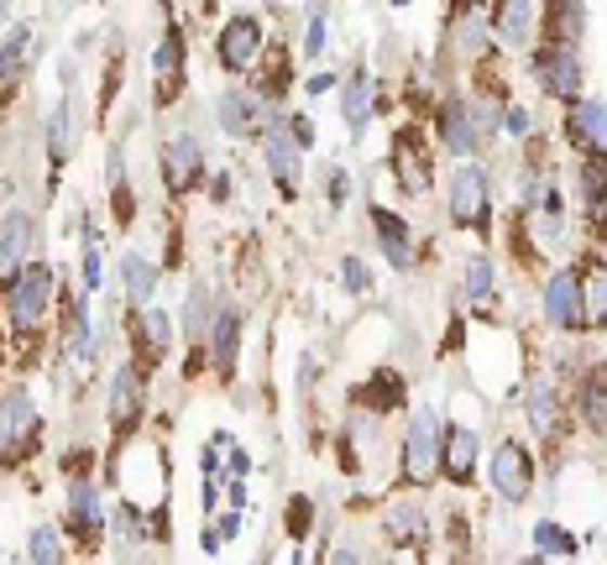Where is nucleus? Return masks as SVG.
Returning <instances> with one entry per match:
<instances>
[{
    "instance_id": "864d4df0",
    "label": "nucleus",
    "mask_w": 607,
    "mask_h": 565,
    "mask_svg": "<svg viewBox=\"0 0 607 565\" xmlns=\"http://www.w3.org/2000/svg\"><path fill=\"white\" fill-rule=\"evenodd\" d=\"M0 5H5V0H0Z\"/></svg>"
},
{
    "instance_id": "cd10ccee",
    "label": "nucleus",
    "mask_w": 607,
    "mask_h": 565,
    "mask_svg": "<svg viewBox=\"0 0 607 565\" xmlns=\"http://www.w3.org/2000/svg\"><path fill=\"white\" fill-rule=\"evenodd\" d=\"M121 283H126L131 309L152 304V294H157V268H152V257H142V252H126V257H121Z\"/></svg>"
},
{
    "instance_id": "423d86ee",
    "label": "nucleus",
    "mask_w": 607,
    "mask_h": 565,
    "mask_svg": "<svg viewBox=\"0 0 607 565\" xmlns=\"http://www.w3.org/2000/svg\"><path fill=\"white\" fill-rule=\"evenodd\" d=\"M534 79H540V90H545L550 100H560V105L581 100L586 74H581L577 48H571V42H545V48L534 53Z\"/></svg>"
},
{
    "instance_id": "9b49d317",
    "label": "nucleus",
    "mask_w": 607,
    "mask_h": 565,
    "mask_svg": "<svg viewBox=\"0 0 607 565\" xmlns=\"http://www.w3.org/2000/svg\"><path fill=\"white\" fill-rule=\"evenodd\" d=\"M581 215H586V231L597 241H607V152H581Z\"/></svg>"
},
{
    "instance_id": "2eb2a0df",
    "label": "nucleus",
    "mask_w": 607,
    "mask_h": 565,
    "mask_svg": "<svg viewBox=\"0 0 607 565\" xmlns=\"http://www.w3.org/2000/svg\"><path fill=\"white\" fill-rule=\"evenodd\" d=\"M262 157H268V168H273L277 194H283V200H299V142H294L288 126H268V131H262Z\"/></svg>"
},
{
    "instance_id": "6e6552de",
    "label": "nucleus",
    "mask_w": 607,
    "mask_h": 565,
    "mask_svg": "<svg viewBox=\"0 0 607 565\" xmlns=\"http://www.w3.org/2000/svg\"><path fill=\"white\" fill-rule=\"evenodd\" d=\"M487 220H492L487 174L477 163H461L451 174V226H461V231H487Z\"/></svg>"
},
{
    "instance_id": "4468645a",
    "label": "nucleus",
    "mask_w": 607,
    "mask_h": 565,
    "mask_svg": "<svg viewBox=\"0 0 607 565\" xmlns=\"http://www.w3.org/2000/svg\"><path fill=\"white\" fill-rule=\"evenodd\" d=\"M163 179H168L173 194H189V189H199V183L210 179V174H205V152H199L194 137H183L179 131V137L163 147Z\"/></svg>"
},
{
    "instance_id": "2f4dec72",
    "label": "nucleus",
    "mask_w": 607,
    "mask_h": 565,
    "mask_svg": "<svg viewBox=\"0 0 607 565\" xmlns=\"http://www.w3.org/2000/svg\"><path fill=\"white\" fill-rule=\"evenodd\" d=\"M534 544H540V561H571V555L581 550L577 539L566 535L555 518H540V524H534Z\"/></svg>"
},
{
    "instance_id": "72a5a7b5",
    "label": "nucleus",
    "mask_w": 607,
    "mask_h": 565,
    "mask_svg": "<svg viewBox=\"0 0 607 565\" xmlns=\"http://www.w3.org/2000/svg\"><path fill=\"white\" fill-rule=\"evenodd\" d=\"M27 561H37V565L63 561V539H59V529H53V524H37V529H31V539H27Z\"/></svg>"
},
{
    "instance_id": "c03bdc74",
    "label": "nucleus",
    "mask_w": 607,
    "mask_h": 565,
    "mask_svg": "<svg viewBox=\"0 0 607 565\" xmlns=\"http://www.w3.org/2000/svg\"><path fill=\"white\" fill-rule=\"evenodd\" d=\"M346 194H351V174H346V168H331V205L340 209L346 205Z\"/></svg>"
},
{
    "instance_id": "7ed1b4c3",
    "label": "nucleus",
    "mask_w": 607,
    "mask_h": 565,
    "mask_svg": "<svg viewBox=\"0 0 607 565\" xmlns=\"http://www.w3.org/2000/svg\"><path fill=\"white\" fill-rule=\"evenodd\" d=\"M37 429H42V419H37V403H31L27 387L0 393V466L27 461L31 446H37Z\"/></svg>"
},
{
    "instance_id": "393cba45",
    "label": "nucleus",
    "mask_w": 607,
    "mask_h": 565,
    "mask_svg": "<svg viewBox=\"0 0 607 565\" xmlns=\"http://www.w3.org/2000/svg\"><path fill=\"white\" fill-rule=\"evenodd\" d=\"M492 31L508 48H524L534 37V0H492Z\"/></svg>"
},
{
    "instance_id": "603ef678",
    "label": "nucleus",
    "mask_w": 607,
    "mask_h": 565,
    "mask_svg": "<svg viewBox=\"0 0 607 565\" xmlns=\"http://www.w3.org/2000/svg\"><path fill=\"white\" fill-rule=\"evenodd\" d=\"M393 5H409V0H393Z\"/></svg>"
},
{
    "instance_id": "dca6fc26",
    "label": "nucleus",
    "mask_w": 607,
    "mask_h": 565,
    "mask_svg": "<svg viewBox=\"0 0 607 565\" xmlns=\"http://www.w3.org/2000/svg\"><path fill=\"white\" fill-rule=\"evenodd\" d=\"M31 236H37V226H31L27 209H11V215H0V288H5L16 272L27 268Z\"/></svg>"
},
{
    "instance_id": "a19ab883",
    "label": "nucleus",
    "mask_w": 607,
    "mask_h": 565,
    "mask_svg": "<svg viewBox=\"0 0 607 565\" xmlns=\"http://www.w3.org/2000/svg\"><path fill=\"white\" fill-rule=\"evenodd\" d=\"M340 283H346L351 294H366V288H372V272H366L362 257H346V262H340Z\"/></svg>"
},
{
    "instance_id": "412c9836",
    "label": "nucleus",
    "mask_w": 607,
    "mask_h": 565,
    "mask_svg": "<svg viewBox=\"0 0 607 565\" xmlns=\"http://www.w3.org/2000/svg\"><path fill=\"white\" fill-rule=\"evenodd\" d=\"M372 236H377V246L388 252V262H393L398 272L414 268V236H409V220L403 215H393V209H372Z\"/></svg>"
},
{
    "instance_id": "b1692460",
    "label": "nucleus",
    "mask_w": 607,
    "mask_h": 565,
    "mask_svg": "<svg viewBox=\"0 0 607 565\" xmlns=\"http://www.w3.org/2000/svg\"><path fill=\"white\" fill-rule=\"evenodd\" d=\"M137 346H142V372L147 367H157V361L168 357V346H173V325H168V314L163 309H152V304H142L137 309Z\"/></svg>"
},
{
    "instance_id": "e433bc0d",
    "label": "nucleus",
    "mask_w": 607,
    "mask_h": 565,
    "mask_svg": "<svg viewBox=\"0 0 607 565\" xmlns=\"http://www.w3.org/2000/svg\"><path fill=\"white\" fill-rule=\"evenodd\" d=\"M283 524H288V539H299V544H304V539H309V529H314V503H309V498H294Z\"/></svg>"
},
{
    "instance_id": "09e8293b",
    "label": "nucleus",
    "mask_w": 607,
    "mask_h": 565,
    "mask_svg": "<svg viewBox=\"0 0 607 565\" xmlns=\"http://www.w3.org/2000/svg\"><path fill=\"white\" fill-rule=\"evenodd\" d=\"M335 85V74H314V79H309V85H304V94H325Z\"/></svg>"
},
{
    "instance_id": "c9c22d12",
    "label": "nucleus",
    "mask_w": 607,
    "mask_h": 565,
    "mask_svg": "<svg viewBox=\"0 0 607 565\" xmlns=\"http://www.w3.org/2000/svg\"><path fill=\"white\" fill-rule=\"evenodd\" d=\"M68 147H74V137H68V100H63L53 111V120H48V157H53V168L68 157Z\"/></svg>"
},
{
    "instance_id": "aec40b11",
    "label": "nucleus",
    "mask_w": 607,
    "mask_h": 565,
    "mask_svg": "<svg viewBox=\"0 0 607 565\" xmlns=\"http://www.w3.org/2000/svg\"><path fill=\"white\" fill-rule=\"evenodd\" d=\"M215 120H220L225 137L251 142V137L262 131V100H257V94H242V90L220 94V100H215Z\"/></svg>"
},
{
    "instance_id": "473e14b6",
    "label": "nucleus",
    "mask_w": 607,
    "mask_h": 565,
    "mask_svg": "<svg viewBox=\"0 0 607 565\" xmlns=\"http://www.w3.org/2000/svg\"><path fill=\"white\" fill-rule=\"evenodd\" d=\"M372 387H377V393H362V403L372 409V414H383V409L403 403V377H398V372H377V377H372Z\"/></svg>"
},
{
    "instance_id": "8fccbe9b",
    "label": "nucleus",
    "mask_w": 607,
    "mask_h": 565,
    "mask_svg": "<svg viewBox=\"0 0 607 565\" xmlns=\"http://www.w3.org/2000/svg\"><path fill=\"white\" fill-rule=\"evenodd\" d=\"M236 529H242V518H236V513H225V518H220V539H231Z\"/></svg>"
},
{
    "instance_id": "4be33fe9",
    "label": "nucleus",
    "mask_w": 607,
    "mask_h": 565,
    "mask_svg": "<svg viewBox=\"0 0 607 565\" xmlns=\"http://www.w3.org/2000/svg\"><path fill=\"white\" fill-rule=\"evenodd\" d=\"M383 539H388L393 550H425L429 544V513L419 503L388 508V518H383Z\"/></svg>"
},
{
    "instance_id": "de8ad7c7",
    "label": "nucleus",
    "mask_w": 607,
    "mask_h": 565,
    "mask_svg": "<svg viewBox=\"0 0 607 565\" xmlns=\"http://www.w3.org/2000/svg\"><path fill=\"white\" fill-rule=\"evenodd\" d=\"M246 472H251V455L231 446V476H246Z\"/></svg>"
},
{
    "instance_id": "f704fd0d",
    "label": "nucleus",
    "mask_w": 607,
    "mask_h": 565,
    "mask_svg": "<svg viewBox=\"0 0 607 565\" xmlns=\"http://www.w3.org/2000/svg\"><path fill=\"white\" fill-rule=\"evenodd\" d=\"M27 42H31V27H11V37L0 42V79H11L27 63Z\"/></svg>"
},
{
    "instance_id": "7c9ffc66",
    "label": "nucleus",
    "mask_w": 607,
    "mask_h": 565,
    "mask_svg": "<svg viewBox=\"0 0 607 565\" xmlns=\"http://www.w3.org/2000/svg\"><path fill=\"white\" fill-rule=\"evenodd\" d=\"M577 403H581V419H586L592 429H607V367L603 372H592V377L581 383Z\"/></svg>"
},
{
    "instance_id": "20e7f679",
    "label": "nucleus",
    "mask_w": 607,
    "mask_h": 565,
    "mask_svg": "<svg viewBox=\"0 0 607 565\" xmlns=\"http://www.w3.org/2000/svg\"><path fill=\"white\" fill-rule=\"evenodd\" d=\"M388 168H393L398 189L409 194V200H419L429 194V183H435V157H429V142L419 126H403L393 137V147H388Z\"/></svg>"
},
{
    "instance_id": "9d476101",
    "label": "nucleus",
    "mask_w": 607,
    "mask_h": 565,
    "mask_svg": "<svg viewBox=\"0 0 607 565\" xmlns=\"http://www.w3.org/2000/svg\"><path fill=\"white\" fill-rule=\"evenodd\" d=\"M492 492L503 498V503H524L529 498V487H534V455L529 446H518V440H503V446L492 450Z\"/></svg>"
},
{
    "instance_id": "0eeeda50",
    "label": "nucleus",
    "mask_w": 607,
    "mask_h": 565,
    "mask_svg": "<svg viewBox=\"0 0 607 565\" xmlns=\"http://www.w3.org/2000/svg\"><path fill=\"white\" fill-rule=\"evenodd\" d=\"M262 22L251 16V11H236L225 27H220V37H215V59H220V68L225 74H251L257 68V59H262Z\"/></svg>"
},
{
    "instance_id": "ddd939ff",
    "label": "nucleus",
    "mask_w": 607,
    "mask_h": 565,
    "mask_svg": "<svg viewBox=\"0 0 607 565\" xmlns=\"http://www.w3.org/2000/svg\"><path fill=\"white\" fill-rule=\"evenodd\" d=\"M566 142L581 152H607V105L597 94H581L566 105Z\"/></svg>"
},
{
    "instance_id": "f3484780",
    "label": "nucleus",
    "mask_w": 607,
    "mask_h": 565,
    "mask_svg": "<svg viewBox=\"0 0 607 565\" xmlns=\"http://www.w3.org/2000/svg\"><path fill=\"white\" fill-rule=\"evenodd\" d=\"M152 100L157 105H173L183 90V31L168 27L163 31V42H157V59H152Z\"/></svg>"
},
{
    "instance_id": "f8f14e48",
    "label": "nucleus",
    "mask_w": 607,
    "mask_h": 565,
    "mask_svg": "<svg viewBox=\"0 0 607 565\" xmlns=\"http://www.w3.org/2000/svg\"><path fill=\"white\" fill-rule=\"evenodd\" d=\"M68 529L79 535L85 550L100 544V529H105V503H100V487H94L90 476H74L68 481Z\"/></svg>"
},
{
    "instance_id": "39448f33",
    "label": "nucleus",
    "mask_w": 607,
    "mask_h": 565,
    "mask_svg": "<svg viewBox=\"0 0 607 565\" xmlns=\"http://www.w3.org/2000/svg\"><path fill=\"white\" fill-rule=\"evenodd\" d=\"M545 320L555 330H586V272L581 268H560L545 278Z\"/></svg>"
},
{
    "instance_id": "f03ea898",
    "label": "nucleus",
    "mask_w": 607,
    "mask_h": 565,
    "mask_svg": "<svg viewBox=\"0 0 607 565\" xmlns=\"http://www.w3.org/2000/svg\"><path fill=\"white\" fill-rule=\"evenodd\" d=\"M440 440H445V424L435 409H414L409 429H403V481L409 487H429L440 472Z\"/></svg>"
},
{
    "instance_id": "58836bf2",
    "label": "nucleus",
    "mask_w": 607,
    "mask_h": 565,
    "mask_svg": "<svg viewBox=\"0 0 607 565\" xmlns=\"http://www.w3.org/2000/svg\"><path fill=\"white\" fill-rule=\"evenodd\" d=\"M205 320H210V288H205V283H194V294H189V341H199Z\"/></svg>"
},
{
    "instance_id": "a211bd4d",
    "label": "nucleus",
    "mask_w": 607,
    "mask_h": 565,
    "mask_svg": "<svg viewBox=\"0 0 607 565\" xmlns=\"http://www.w3.org/2000/svg\"><path fill=\"white\" fill-rule=\"evenodd\" d=\"M435 126H440V142L455 152V157H472L477 142H482V126L472 116V100H445L435 111Z\"/></svg>"
},
{
    "instance_id": "37998d69",
    "label": "nucleus",
    "mask_w": 607,
    "mask_h": 565,
    "mask_svg": "<svg viewBox=\"0 0 607 565\" xmlns=\"http://www.w3.org/2000/svg\"><path fill=\"white\" fill-rule=\"evenodd\" d=\"M503 131H508V137H524V131H529V111H518V105H508V111H503Z\"/></svg>"
},
{
    "instance_id": "1a4fd4ad",
    "label": "nucleus",
    "mask_w": 607,
    "mask_h": 565,
    "mask_svg": "<svg viewBox=\"0 0 607 565\" xmlns=\"http://www.w3.org/2000/svg\"><path fill=\"white\" fill-rule=\"evenodd\" d=\"M142 403H147V372L137 361H126L121 372L111 377V429H116V446H126L137 435Z\"/></svg>"
},
{
    "instance_id": "a18cd8bd",
    "label": "nucleus",
    "mask_w": 607,
    "mask_h": 565,
    "mask_svg": "<svg viewBox=\"0 0 607 565\" xmlns=\"http://www.w3.org/2000/svg\"><path fill=\"white\" fill-rule=\"evenodd\" d=\"M210 200L220 205V200H231V174H210Z\"/></svg>"
},
{
    "instance_id": "f257e3e1",
    "label": "nucleus",
    "mask_w": 607,
    "mask_h": 565,
    "mask_svg": "<svg viewBox=\"0 0 607 565\" xmlns=\"http://www.w3.org/2000/svg\"><path fill=\"white\" fill-rule=\"evenodd\" d=\"M53 294H59V272L48 262H27L5 283V320H11V330L16 335H37L48 325V314H53Z\"/></svg>"
},
{
    "instance_id": "79ce46f5",
    "label": "nucleus",
    "mask_w": 607,
    "mask_h": 565,
    "mask_svg": "<svg viewBox=\"0 0 607 565\" xmlns=\"http://www.w3.org/2000/svg\"><path fill=\"white\" fill-rule=\"evenodd\" d=\"M288 131H294V142H299V152H309V147H314V120H309V116H294V120H288Z\"/></svg>"
},
{
    "instance_id": "ea45409f",
    "label": "nucleus",
    "mask_w": 607,
    "mask_h": 565,
    "mask_svg": "<svg viewBox=\"0 0 607 565\" xmlns=\"http://www.w3.org/2000/svg\"><path fill=\"white\" fill-rule=\"evenodd\" d=\"M325 53V5H309V31H304V59Z\"/></svg>"
},
{
    "instance_id": "6ab92c4d",
    "label": "nucleus",
    "mask_w": 607,
    "mask_h": 565,
    "mask_svg": "<svg viewBox=\"0 0 607 565\" xmlns=\"http://www.w3.org/2000/svg\"><path fill=\"white\" fill-rule=\"evenodd\" d=\"M440 472L451 476L455 487H466L477 476V429L472 424H445V440H440Z\"/></svg>"
},
{
    "instance_id": "4c0bfd02",
    "label": "nucleus",
    "mask_w": 607,
    "mask_h": 565,
    "mask_svg": "<svg viewBox=\"0 0 607 565\" xmlns=\"http://www.w3.org/2000/svg\"><path fill=\"white\" fill-rule=\"evenodd\" d=\"M586 314H592V325L607 330V268L586 283Z\"/></svg>"
},
{
    "instance_id": "3c124183",
    "label": "nucleus",
    "mask_w": 607,
    "mask_h": 565,
    "mask_svg": "<svg viewBox=\"0 0 607 565\" xmlns=\"http://www.w3.org/2000/svg\"><path fill=\"white\" fill-rule=\"evenodd\" d=\"M0 361H5V341H0Z\"/></svg>"
},
{
    "instance_id": "a878e982",
    "label": "nucleus",
    "mask_w": 607,
    "mask_h": 565,
    "mask_svg": "<svg viewBox=\"0 0 607 565\" xmlns=\"http://www.w3.org/2000/svg\"><path fill=\"white\" fill-rule=\"evenodd\" d=\"M372 111H377V85H372V74H351L346 79V100H340V116H346V126L362 137L366 131V120H372Z\"/></svg>"
},
{
    "instance_id": "c85d7f7f",
    "label": "nucleus",
    "mask_w": 607,
    "mask_h": 565,
    "mask_svg": "<svg viewBox=\"0 0 607 565\" xmlns=\"http://www.w3.org/2000/svg\"><path fill=\"white\" fill-rule=\"evenodd\" d=\"M461 294H466V304H472V309H492V257H466Z\"/></svg>"
},
{
    "instance_id": "5701e85b",
    "label": "nucleus",
    "mask_w": 607,
    "mask_h": 565,
    "mask_svg": "<svg viewBox=\"0 0 607 565\" xmlns=\"http://www.w3.org/2000/svg\"><path fill=\"white\" fill-rule=\"evenodd\" d=\"M236 357H242V320L236 309H215L210 320V361L220 377H236Z\"/></svg>"
},
{
    "instance_id": "c756f323",
    "label": "nucleus",
    "mask_w": 607,
    "mask_h": 565,
    "mask_svg": "<svg viewBox=\"0 0 607 565\" xmlns=\"http://www.w3.org/2000/svg\"><path fill=\"white\" fill-rule=\"evenodd\" d=\"M555 419H560V403H555V387L540 377V383H529V424H534V435H555Z\"/></svg>"
},
{
    "instance_id": "bb28decb",
    "label": "nucleus",
    "mask_w": 607,
    "mask_h": 565,
    "mask_svg": "<svg viewBox=\"0 0 607 565\" xmlns=\"http://www.w3.org/2000/svg\"><path fill=\"white\" fill-rule=\"evenodd\" d=\"M545 27H550V42H571L577 48L581 31H586V5L581 0H545Z\"/></svg>"
},
{
    "instance_id": "49530a36",
    "label": "nucleus",
    "mask_w": 607,
    "mask_h": 565,
    "mask_svg": "<svg viewBox=\"0 0 607 565\" xmlns=\"http://www.w3.org/2000/svg\"><path fill=\"white\" fill-rule=\"evenodd\" d=\"M116 90H121V59L111 63V74H105V105L116 100Z\"/></svg>"
}]
</instances>
